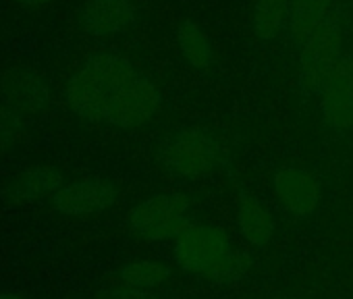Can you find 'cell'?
Returning a JSON list of instances; mask_svg holds the SVG:
<instances>
[{
    "instance_id": "6da1fadb",
    "label": "cell",
    "mask_w": 353,
    "mask_h": 299,
    "mask_svg": "<svg viewBox=\"0 0 353 299\" xmlns=\"http://www.w3.org/2000/svg\"><path fill=\"white\" fill-rule=\"evenodd\" d=\"M67 100L81 116L121 129L150 123L162 104L158 87L117 54L90 59L69 79Z\"/></svg>"
},
{
    "instance_id": "7a4b0ae2",
    "label": "cell",
    "mask_w": 353,
    "mask_h": 299,
    "mask_svg": "<svg viewBox=\"0 0 353 299\" xmlns=\"http://www.w3.org/2000/svg\"><path fill=\"white\" fill-rule=\"evenodd\" d=\"M172 258L185 274L210 285H235L245 262L231 235L208 223L192 220L172 241Z\"/></svg>"
},
{
    "instance_id": "3957f363",
    "label": "cell",
    "mask_w": 353,
    "mask_h": 299,
    "mask_svg": "<svg viewBox=\"0 0 353 299\" xmlns=\"http://www.w3.org/2000/svg\"><path fill=\"white\" fill-rule=\"evenodd\" d=\"M192 202L185 194L162 192L145 198L127 214V225L133 235L143 241L160 243L174 241L192 223Z\"/></svg>"
},
{
    "instance_id": "277c9868",
    "label": "cell",
    "mask_w": 353,
    "mask_h": 299,
    "mask_svg": "<svg viewBox=\"0 0 353 299\" xmlns=\"http://www.w3.org/2000/svg\"><path fill=\"white\" fill-rule=\"evenodd\" d=\"M299 85L318 96L343 61V30L332 11L322 25L299 46Z\"/></svg>"
},
{
    "instance_id": "5b68a950",
    "label": "cell",
    "mask_w": 353,
    "mask_h": 299,
    "mask_svg": "<svg viewBox=\"0 0 353 299\" xmlns=\"http://www.w3.org/2000/svg\"><path fill=\"white\" fill-rule=\"evenodd\" d=\"M219 161L216 141L198 127L181 129L162 150L164 169L179 179H198L214 169Z\"/></svg>"
},
{
    "instance_id": "8992f818",
    "label": "cell",
    "mask_w": 353,
    "mask_h": 299,
    "mask_svg": "<svg viewBox=\"0 0 353 299\" xmlns=\"http://www.w3.org/2000/svg\"><path fill=\"white\" fill-rule=\"evenodd\" d=\"M272 192L279 206L297 218H305L314 214L320 204L318 179L310 171L299 167L279 169L272 181Z\"/></svg>"
},
{
    "instance_id": "52a82bcc",
    "label": "cell",
    "mask_w": 353,
    "mask_h": 299,
    "mask_svg": "<svg viewBox=\"0 0 353 299\" xmlns=\"http://www.w3.org/2000/svg\"><path fill=\"white\" fill-rule=\"evenodd\" d=\"M119 194L117 187L100 177H90L81 181H73L63 185L59 192L52 194V204L59 212L69 216L81 214H98L114 206Z\"/></svg>"
},
{
    "instance_id": "ba28073f",
    "label": "cell",
    "mask_w": 353,
    "mask_h": 299,
    "mask_svg": "<svg viewBox=\"0 0 353 299\" xmlns=\"http://www.w3.org/2000/svg\"><path fill=\"white\" fill-rule=\"evenodd\" d=\"M318 98L328 127L336 131H347L353 127V56H343Z\"/></svg>"
},
{
    "instance_id": "9c48e42d",
    "label": "cell",
    "mask_w": 353,
    "mask_h": 299,
    "mask_svg": "<svg viewBox=\"0 0 353 299\" xmlns=\"http://www.w3.org/2000/svg\"><path fill=\"white\" fill-rule=\"evenodd\" d=\"M135 23V9L129 0H88L83 25L94 36L123 34Z\"/></svg>"
},
{
    "instance_id": "30bf717a",
    "label": "cell",
    "mask_w": 353,
    "mask_h": 299,
    "mask_svg": "<svg viewBox=\"0 0 353 299\" xmlns=\"http://www.w3.org/2000/svg\"><path fill=\"white\" fill-rule=\"evenodd\" d=\"M235 227L241 239L252 247H266L276 231L272 212L254 196L239 198L235 206Z\"/></svg>"
},
{
    "instance_id": "8fae6325",
    "label": "cell",
    "mask_w": 353,
    "mask_h": 299,
    "mask_svg": "<svg viewBox=\"0 0 353 299\" xmlns=\"http://www.w3.org/2000/svg\"><path fill=\"white\" fill-rule=\"evenodd\" d=\"M5 102L21 110H38L46 104V87L32 71H9L0 81Z\"/></svg>"
},
{
    "instance_id": "7c38bea8",
    "label": "cell",
    "mask_w": 353,
    "mask_h": 299,
    "mask_svg": "<svg viewBox=\"0 0 353 299\" xmlns=\"http://www.w3.org/2000/svg\"><path fill=\"white\" fill-rule=\"evenodd\" d=\"M170 278V268L160 260H133L121 266L110 285L141 289V291H158Z\"/></svg>"
},
{
    "instance_id": "4fadbf2b",
    "label": "cell",
    "mask_w": 353,
    "mask_h": 299,
    "mask_svg": "<svg viewBox=\"0 0 353 299\" xmlns=\"http://www.w3.org/2000/svg\"><path fill=\"white\" fill-rule=\"evenodd\" d=\"M176 44H179L183 61L196 71H208L214 63V48L208 34L196 21H181L176 28Z\"/></svg>"
},
{
    "instance_id": "5bb4252c",
    "label": "cell",
    "mask_w": 353,
    "mask_h": 299,
    "mask_svg": "<svg viewBox=\"0 0 353 299\" xmlns=\"http://www.w3.org/2000/svg\"><path fill=\"white\" fill-rule=\"evenodd\" d=\"M332 0H291L289 34L301 46L332 13Z\"/></svg>"
},
{
    "instance_id": "9a60e30c",
    "label": "cell",
    "mask_w": 353,
    "mask_h": 299,
    "mask_svg": "<svg viewBox=\"0 0 353 299\" xmlns=\"http://www.w3.org/2000/svg\"><path fill=\"white\" fill-rule=\"evenodd\" d=\"M291 0H256L254 7V30L264 42L274 40L285 23H289Z\"/></svg>"
},
{
    "instance_id": "2e32d148",
    "label": "cell",
    "mask_w": 353,
    "mask_h": 299,
    "mask_svg": "<svg viewBox=\"0 0 353 299\" xmlns=\"http://www.w3.org/2000/svg\"><path fill=\"white\" fill-rule=\"evenodd\" d=\"M63 177L54 173L52 169H36L26 173L19 181L13 183V196L21 202H34L42 194L59 192L63 185Z\"/></svg>"
},
{
    "instance_id": "e0dca14e",
    "label": "cell",
    "mask_w": 353,
    "mask_h": 299,
    "mask_svg": "<svg viewBox=\"0 0 353 299\" xmlns=\"http://www.w3.org/2000/svg\"><path fill=\"white\" fill-rule=\"evenodd\" d=\"M21 125L19 118L7 110H0V154H7L21 139Z\"/></svg>"
},
{
    "instance_id": "ac0fdd59",
    "label": "cell",
    "mask_w": 353,
    "mask_h": 299,
    "mask_svg": "<svg viewBox=\"0 0 353 299\" xmlns=\"http://www.w3.org/2000/svg\"><path fill=\"white\" fill-rule=\"evenodd\" d=\"M110 295L114 299H158L156 291L129 289V287H119V285H110Z\"/></svg>"
},
{
    "instance_id": "d6986e66",
    "label": "cell",
    "mask_w": 353,
    "mask_h": 299,
    "mask_svg": "<svg viewBox=\"0 0 353 299\" xmlns=\"http://www.w3.org/2000/svg\"><path fill=\"white\" fill-rule=\"evenodd\" d=\"M268 299H312V297H297V295H274Z\"/></svg>"
},
{
    "instance_id": "ffe728a7",
    "label": "cell",
    "mask_w": 353,
    "mask_h": 299,
    "mask_svg": "<svg viewBox=\"0 0 353 299\" xmlns=\"http://www.w3.org/2000/svg\"><path fill=\"white\" fill-rule=\"evenodd\" d=\"M0 299H28L19 293H5V295H0Z\"/></svg>"
},
{
    "instance_id": "44dd1931",
    "label": "cell",
    "mask_w": 353,
    "mask_h": 299,
    "mask_svg": "<svg viewBox=\"0 0 353 299\" xmlns=\"http://www.w3.org/2000/svg\"><path fill=\"white\" fill-rule=\"evenodd\" d=\"M23 5H42V3H48V0H19Z\"/></svg>"
}]
</instances>
